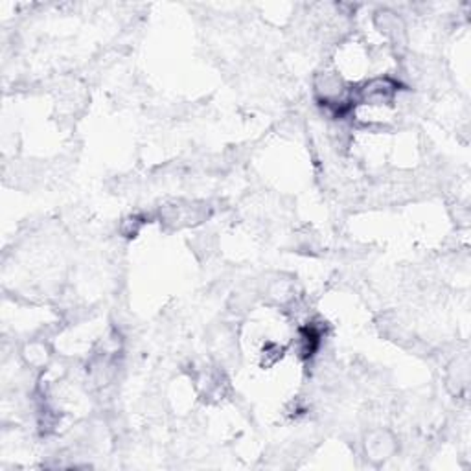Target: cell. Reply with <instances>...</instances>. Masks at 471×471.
I'll use <instances>...</instances> for the list:
<instances>
[{"label":"cell","mask_w":471,"mask_h":471,"mask_svg":"<svg viewBox=\"0 0 471 471\" xmlns=\"http://www.w3.org/2000/svg\"><path fill=\"white\" fill-rule=\"evenodd\" d=\"M400 92V83L392 78H374L357 88L354 104L366 105H391Z\"/></svg>","instance_id":"obj_1"}]
</instances>
